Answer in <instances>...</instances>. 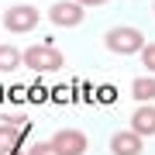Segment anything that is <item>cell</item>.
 Returning a JSON list of instances; mask_svg holds the SVG:
<instances>
[{"label": "cell", "mask_w": 155, "mask_h": 155, "mask_svg": "<svg viewBox=\"0 0 155 155\" xmlns=\"http://www.w3.org/2000/svg\"><path fill=\"white\" fill-rule=\"evenodd\" d=\"M104 45L114 52V55H134V52L145 48V35L138 28H127V24H117L104 35Z\"/></svg>", "instance_id": "6da1fadb"}, {"label": "cell", "mask_w": 155, "mask_h": 155, "mask_svg": "<svg viewBox=\"0 0 155 155\" xmlns=\"http://www.w3.org/2000/svg\"><path fill=\"white\" fill-rule=\"evenodd\" d=\"M21 62L31 72H59L66 59H62V52L55 45H31L28 52H21Z\"/></svg>", "instance_id": "7a4b0ae2"}, {"label": "cell", "mask_w": 155, "mask_h": 155, "mask_svg": "<svg viewBox=\"0 0 155 155\" xmlns=\"http://www.w3.org/2000/svg\"><path fill=\"white\" fill-rule=\"evenodd\" d=\"M38 7H31V4H14V7H7V14H4V28L11 31V35H24V31H31V28H38Z\"/></svg>", "instance_id": "3957f363"}, {"label": "cell", "mask_w": 155, "mask_h": 155, "mask_svg": "<svg viewBox=\"0 0 155 155\" xmlns=\"http://www.w3.org/2000/svg\"><path fill=\"white\" fill-rule=\"evenodd\" d=\"M86 134L76 131V127H59L55 134H52V148L59 155H86Z\"/></svg>", "instance_id": "277c9868"}, {"label": "cell", "mask_w": 155, "mask_h": 155, "mask_svg": "<svg viewBox=\"0 0 155 155\" xmlns=\"http://www.w3.org/2000/svg\"><path fill=\"white\" fill-rule=\"evenodd\" d=\"M48 21L55 24V28H76V24L83 21V7L72 4V0H59V4L48 7Z\"/></svg>", "instance_id": "5b68a950"}, {"label": "cell", "mask_w": 155, "mask_h": 155, "mask_svg": "<svg viewBox=\"0 0 155 155\" xmlns=\"http://www.w3.org/2000/svg\"><path fill=\"white\" fill-rule=\"evenodd\" d=\"M127 131H134L138 138H152L155 134V104H138L131 114V127Z\"/></svg>", "instance_id": "8992f818"}, {"label": "cell", "mask_w": 155, "mask_h": 155, "mask_svg": "<svg viewBox=\"0 0 155 155\" xmlns=\"http://www.w3.org/2000/svg\"><path fill=\"white\" fill-rule=\"evenodd\" d=\"M141 141L134 131H117L114 138H110V152L114 155H141Z\"/></svg>", "instance_id": "52a82bcc"}, {"label": "cell", "mask_w": 155, "mask_h": 155, "mask_svg": "<svg viewBox=\"0 0 155 155\" xmlns=\"http://www.w3.org/2000/svg\"><path fill=\"white\" fill-rule=\"evenodd\" d=\"M131 97L138 100V104H152L155 100V76H138L131 83Z\"/></svg>", "instance_id": "ba28073f"}, {"label": "cell", "mask_w": 155, "mask_h": 155, "mask_svg": "<svg viewBox=\"0 0 155 155\" xmlns=\"http://www.w3.org/2000/svg\"><path fill=\"white\" fill-rule=\"evenodd\" d=\"M17 124H21V121H11V117L0 124V152H11L17 145V138H21V127H17Z\"/></svg>", "instance_id": "9c48e42d"}, {"label": "cell", "mask_w": 155, "mask_h": 155, "mask_svg": "<svg viewBox=\"0 0 155 155\" xmlns=\"http://www.w3.org/2000/svg\"><path fill=\"white\" fill-rule=\"evenodd\" d=\"M21 66V52L14 45H0V72H14Z\"/></svg>", "instance_id": "30bf717a"}, {"label": "cell", "mask_w": 155, "mask_h": 155, "mask_svg": "<svg viewBox=\"0 0 155 155\" xmlns=\"http://www.w3.org/2000/svg\"><path fill=\"white\" fill-rule=\"evenodd\" d=\"M138 55H141L145 72H152V76H155V41H145V48L138 52Z\"/></svg>", "instance_id": "8fae6325"}, {"label": "cell", "mask_w": 155, "mask_h": 155, "mask_svg": "<svg viewBox=\"0 0 155 155\" xmlns=\"http://www.w3.org/2000/svg\"><path fill=\"white\" fill-rule=\"evenodd\" d=\"M24 155H59V152L52 148V141H35V145H31V148L24 152Z\"/></svg>", "instance_id": "7c38bea8"}, {"label": "cell", "mask_w": 155, "mask_h": 155, "mask_svg": "<svg viewBox=\"0 0 155 155\" xmlns=\"http://www.w3.org/2000/svg\"><path fill=\"white\" fill-rule=\"evenodd\" d=\"M72 4H79V7H104L107 0H72Z\"/></svg>", "instance_id": "4fadbf2b"}, {"label": "cell", "mask_w": 155, "mask_h": 155, "mask_svg": "<svg viewBox=\"0 0 155 155\" xmlns=\"http://www.w3.org/2000/svg\"><path fill=\"white\" fill-rule=\"evenodd\" d=\"M0 155H17V152H14V148H11V152H0Z\"/></svg>", "instance_id": "5bb4252c"}, {"label": "cell", "mask_w": 155, "mask_h": 155, "mask_svg": "<svg viewBox=\"0 0 155 155\" xmlns=\"http://www.w3.org/2000/svg\"><path fill=\"white\" fill-rule=\"evenodd\" d=\"M152 11H155V7H152Z\"/></svg>", "instance_id": "9a60e30c"}]
</instances>
